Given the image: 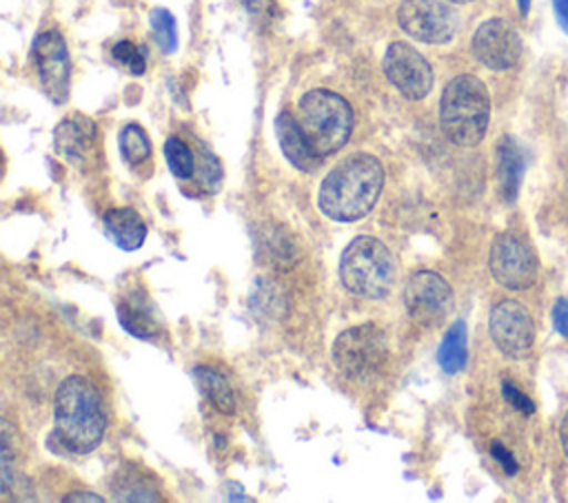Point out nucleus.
Instances as JSON below:
<instances>
[{
	"instance_id": "1",
	"label": "nucleus",
	"mask_w": 568,
	"mask_h": 503,
	"mask_svg": "<svg viewBox=\"0 0 568 503\" xmlns=\"http://www.w3.org/2000/svg\"><path fill=\"white\" fill-rule=\"evenodd\" d=\"M384 186V168L371 153L339 160L317 191L320 211L335 222H355L371 213Z\"/></svg>"
},
{
	"instance_id": "2",
	"label": "nucleus",
	"mask_w": 568,
	"mask_h": 503,
	"mask_svg": "<svg viewBox=\"0 0 568 503\" xmlns=\"http://www.w3.org/2000/svg\"><path fill=\"white\" fill-rule=\"evenodd\" d=\"M53 437L67 452H93L106 430L98 390L80 374L67 377L55 390Z\"/></svg>"
},
{
	"instance_id": "3",
	"label": "nucleus",
	"mask_w": 568,
	"mask_h": 503,
	"mask_svg": "<svg viewBox=\"0 0 568 503\" xmlns=\"http://www.w3.org/2000/svg\"><path fill=\"white\" fill-rule=\"evenodd\" d=\"M490 120V97L475 75L453 78L439 100V124L444 135L457 146H475L484 140Z\"/></svg>"
},
{
	"instance_id": "4",
	"label": "nucleus",
	"mask_w": 568,
	"mask_h": 503,
	"mask_svg": "<svg viewBox=\"0 0 568 503\" xmlns=\"http://www.w3.org/2000/svg\"><path fill=\"white\" fill-rule=\"evenodd\" d=\"M297 122L320 157L337 153L351 137L353 111L328 89H311L297 104Z\"/></svg>"
},
{
	"instance_id": "5",
	"label": "nucleus",
	"mask_w": 568,
	"mask_h": 503,
	"mask_svg": "<svg viewBox=\"0 0 568 503\" xmlns=\"http://www.w3.org/2000/svg\"><path fill=\"white\" fill-rule=\"evenodd\" d=\"M339 279L357 297L382 299L395 284L390 250L371 235L355 237L339 257Z\"/></svg>"
},
{
	"instance_id": "6",
	"label": "nucleus",
	"mask_w": 568,
	"mask_h": 503,
	"mask_svg": "<svg viewBox=\"0 0 568 503\" xmlns=\"http://www.w3.org/2000/svg\"><path fill=\"white\" fill-rule=\"evenodd\" d=\"M388 361V341L375 324H359L337 335L333 363L351 381H371Z\"/></svg>"
},
{
	"instance_id": "7",
	"label": "nucleus",
	"mask_w": 568,
	"mask_h": 503,
	"mask_svg": "<svg viewBox=\"0 0 568 503\" xmlns=\"http://www.w3.org/2000/svg\"><path fill=\"white\" fill-rule=\"evenodd\" d=\"M488 268L499 286L508 290H526L537 281L539 261L526 237L506 230L493 239Z\"/></svg>"
},
{
	"instance_id": "8",
	"label": "nucleus",
	"mask_w": 568,
	"mask_h": 503,
	"mask_svg": "<svg viewBox=\"0 0 568 503\" xmlns=\"http://www.w3.org/2000/svg\"><path fill=\"white\" fill-rule=\"evenodd\" d=\"M404 304L408 317L417 326L435 328L453 310V288L442 275L433 270H419L406 284Z\"/></svg>"
},
{
	"instance_id": "9",
	"label": "nucleus",
	"mask_w": 568,
	"mask_h": 503,
	"mask_svg": "<svg viewBox=\"0 0 568 503\" xmlns=\"http://www.w3.org/2000/svg\"><path fill=\"white\" fill-rule=\"evenodd\" d=\"M397 22L404 33L426 44L448 42L459 27L457 13L442 0H404L397 9Z\"/></svg>"
},
{
	"instance_id": "10",
	"label": "nucleus",
	"mask_w": 568,
	"mask_h": 503,
	"mask_svg": "<svg viewBox=\"0 0 568 503\" xmlns=\"http://www.w3.org/2000/svg\"><path fill=\"white\" fill-rule=\"evenodd\" d=\"M382 69L388 82L408 100H422L433 89V69L428 60L406 42L388 44Z\"/></svg>"
},
{
	"instance_id": "11",
	"label": "nucleus",
	"mask_w": 568,
	"mask_h": 503,
	"mask_svg": "<svg viewBox=\"0 0 568 503\" xmlns=\"http://www.w3.org/2000/svg\"><path fill=\"white\" fill-rule=\"evenodd\" d=\"M488 330L499 352L510 359H524L535 341V324L530 312L513 299H504L493 306Z\"/></svg>"
},
{
	"instance_id": "12",
	"label": "nucleus",
	"mask_w": 568,
	"mask_h": 503,
	"mask_svg": "<svg viewBox=\"0 0 568 503\" xmlns=\"http://www.w3.org/2000/svg\"><path fill=\"white\" fill-rule=\"evenodd\" d=\"M33 62L38 78L53 102H64L71 80V58L64 38L55 31H42L33 42Z\"/></svg>"
},
{
	"instance_id": "13",
	"label": "nucleus",
	"mask_w": 568,
	"mask_h": 503,
	"mask_svg": "<svg viewBox=\"0 0 568 503\" xmlns=\"http://www.w3.org/2000/svg\"><path fill=\"white\" fill-rule=\"evenodd\" d=\"M470 49L484 66L493 71H506L517 64L521 55V40L510 22L490 18L481 22L473 33Z\"/></svg>"
},
{
	"instance_id": "14",
	"label": "nucleus",
	"mask_w": 568,
	"mask_h": 503,
	"mask_svg": "<svg viewBox=\"0 0 568 503\" xmlns=\"http://www.w3.org/2000/svg\"><path fill=\"white\" fill-rule=\"evenodd\" d=\"M53 144L58 155H62L69 164L84 168L87 162L93 155V144H95V126L89 117L82 115H71L64 117L53 133Z\"/></svg>"
},
{
	"instance_id": "15",
	"label": "nucleus",
	"mask_w": 568,
	"mask_h": 503,
	"mask_svg": "<svg viewBox=\"0 0 568 503\" xmlns=\"http://www.w3.org/2000/svg\"><path fill=\"white\" fill-rule=\"evenodd\" d=\"M275 135H277L282 153L286 155V160L295 168L313 171L322 162V157L311 146L306 133L302 131L300 122L288 111L277 113V117H275Z\"/></svg>"
},
{
	"instance_id": "16",
	"label": "nucleus",
	"mask_w": 568,
	"mask_h": 503,
	"mask_svg": "<svg viewBox=\"0 0 568 503\" xmlns=\"http://www.w3.org/2000/svg\"><path fill=\"white\" fill-rule=\"evenodd\" d=\"M524 177V153L513 135H504L497 144V179L501 197L515 202Z\"/></svg>"
},
{
	"instance_id": "17",
	"label": "nucleus",
	"mask_w": 568,
	"mask_h": 503,
	"mask_svg": "<svg viewBox=\"0 0 568 503\" xmlns=\"http://www.w3.org/2000/svg\"><path fill=\"white\" fill-rule=\"evenodd\" d=\"M104 233L124 250H135L146 237L144 219L129 206H118L104 213Z\"/></svg>"
},
{
	"instance_id": "18",
	"label": "nucleus",
	"mask_w": 568,
	"mask_h": 503,
	"mask_svg": "<svg viewBox=\"0 0 568 503\" xmlns=\"http://www.w3.org/2000/svg\"><path fill=\"white\" fill-rule=\"evenodd\" d=\"M120 324L135 337H153L158 332V321L153 306L149 304L146 295L140 290L133 295H126L122 306H120Z\"/></svg>"
},
{
	"instance_id": "19",
	"label": "nucleus",
	"mask_w": 568,
	"mask_h": 503,
	"mask_svg": "<svg viewBox=\"0 0 568 503\" xmlns=\"http://www.w3.org/2000/svg\"><path fill=\"white\" fill-rule=\"evenodd\" d=\"M193 379H195L200 392L204 394V399L215 410H220L222 414H233L235 412V394H233V388H231V383L226 381L224 374H220L213 368L197 366L193 370Z\"/></svg>"
},
{
	"instance_id": "20",
	"label": "nucleus",
	"mask_w": 568,
	"mask_h": 503,
	"mask_svg": "<svg viewBox=\"0 0 568 503\" xmlns=\"http://www.w3.org/2000/svg\"><path fill=\"white\" fill-rule=\"evenodd\" d=\"M437 361L442 370L448 374H455L466 366V324L462 319L453 321L450 328L446 330L439 343Z\"/></svg>"
},
{
	"instance_id": "21",
	"label": "nucleus",
	"mask_w": 568,
	"mask_h": 503,
	"mask_svg": "<svg viewBox=\"0 0 568 503\" xmlns=\"http://www.w3.org/2000/svg\"><path fill=\"white\" fill-rule=\"evenodd\" d=\"M120 151L129 164H140L151 155V142L140 124H126L120 131Z\"/></svg>"
},
{
	"instance_id": "22",
	"label": "nucleus",
	"mask_w": 568,
	"mask_h": 503,
	"mask_svg": "<svg viewBox=\"0 0 568 503\" xmlns=\"http://www.w3.org/2000/svg\"><path fill=\"white\" fill-rule=\"evenodd\" d=\"M164 157L171 173L180 179H189L195 173V157L193 151L180 137H169L164 144Z\"/></svg>"
},
{
	"instance_id": "23",
	"label": "nucleus",
	"mask_w": 568,
	"mask_h": 503,
	"mask_svg": "<svg viewBox=\"0 0 568 503\" xmlns=\"http://www.w3.org/2000/svg\"><path fill=\"white\" fill-rule=\"evenodd\" d=\"M151 29L153 35L164 53H173L178 47V27L175 18L166 9H153L151 11Z\"/></svg>"
},
{
	"instance_id": "24",
	"label": "nucleus",
	"mask_w": 568,
	"mask_h": 503,
	"mask_svg": "<svg viewBox=\"0 0 568 503\" xmlns=\"http://www.w3.org/2000/svg\"><path fill=\"white\" fill-rule=\"evenodd\" d=\"M195 173H197V182L206 188V193H215L220 188L222 166L206 146H200V164H195Z\"/></svg>"
},
{
	"instance_id": "25",
	"label": "nucleus",
	"mask_w": 568,
	"mask_h": 503,
	"mask_svg": "<svg viewBox=\"0 0 568 503\" xmlns=\"http://www.w3.org/2000/svg\"><path fill=\"white\" fill-rule=\"evenodd\" d=\"M264 250L268 253L271 257V264L284 268V266H293L295 259H297V253H295V246L291 242H286V233L282 230H273L268 237H266V244H262Z\"/></svg>"
},
{
	"instance_id": "26",
	"label": "nucleus",
	"mask_w": 568,
	"mask_h": 503,
	"mask_svg": "<svg viewBox=\"0 0 568 503\" xmlns=\"http://www.w3.org/2000/svg\"><path fill=\"white\" fill-rule=\"evenodd\" d=\"M113 58L126 66L129 73L133 75H142L144 69H146V62H144V53L131 42V40H120L115 47H113Z\"/></svg>"
},
{
	"instance_id": "27",
	"label": "nucleus",
	"mask_w": 568,
	"mask_h": 503,
	"mask_svg": "<svg viewBox=\"0 0 568 503\" xmlns=\"http://www.w3.org/2000/svg\"><path fill=\"white\" fill-rule=\"evenodd\" d=\"M11 425L4 419L2 421V432H0V474H2V492H9L11 479H13V445H11Z\"/></svg>"
},
{
	"instance_id": "28",
	"label": "nucleus",
	"mask_w": 568,
	"mask_h": 503,
	"mask_svg": "<svg viewBox=\"0 0 568 503\" xmlns=\"http://www.w3.org/2000/svg\"><path fill=\"white\" fill-rule=\"evenodd\" d=\"M113 490H115V499L120 501H158V494H153L155 490L146 485L142 479L122 476V483L113 485Z\"/></svg>"
},
{
	"instance_id": "29",
	"label": "nucleus",
	"mask_w": 568,
	"mask_h": 503,
	"mask_svg": "<svg viewBox=\"0 0 568 503\" xmlns=\"http://www.w3.org/2000/svg\"><path fill=\"white\" fill-rule=\"evenodd\" d=\"M501 394H504V399H506L515 410H519V412H524V414H532V412H535V403H532L515 383L504 381V383H501Z\"/></svg>"
},
{
	"instance_id": "30",
	"label": "nucleus",
	"mask_w": 568,
	"mask_h": 503,
	"mask_svg": "<svg viewBox=\"0 0 568 503\" xmlns=\"http://www.w3.org/2000/svg\"><path fill=\"white\" fill-rule=\"evenodd\" d=\"M552 324L555 330L568 339V297H559L552 306Z\"/></svg>"
},
{
	"instance_id": "31",
	"label": "nucleus",
	"mask_w": 568,
	"mask_h": 503,
	"mask_svg": "<svg viewBox=\"0 0 568 503\" xmlns=\"http://www.w3.org/2000/svg\"><path fill=\"white\" fill-rule=\"evenodd\" d=\"M490 452H493V456L501 463V468L506 470V474H515V472H517V463H515L513 454H510L501 443H493V445H490Z\"/></svg>"
},
{
	"instance_id": "32",
	"label": "nucleus",
	"mask_w": 568,
	"mask_h": 503,
	"mask_svg": "<svg viewBox=\"0 0 568 503\" xmlns=\"http://www.w3.org/2000/svg\"><path fill=\"white\" fill-rule=\"evenodd\" d=\"M102 503L104 499L98 496L95 492H87V490H80V492H73V494H67L64 496V503Z\"/></svg>"
},
{
	"instance_id": "33",
	"label": "nucleus",
	"mask_w": 568,
	"mask_h": 503,
	"mask_svg": "<svg viewBox=\"0 0 568 503\" xmlns=\"http://www.w3.org/2000/svg\"><path fill=\"white\" fill-rule=\"evenodd\" d=\"M552 7H555V16H557L559 27L568 33V0H552Z\"/></svg>"
},
{
	"instance_id": "34",
	"label": "nucleus",
	"mask_w": 568,
	"mask_h": 503,
	"mask_svg": "<svg viewBox=\"0 0 568 503\" xmlns=\"http://www.w3.org/2000/svg\"><path fill=\"white\" fill-rule=\"evenodd\" d=\"M559 439H561V445H564V452L568 456V412L564 414L561 419V425H559Z\"/></svg>"
},
{
	"instance_id": "35",
	"label": "nucleus",
	"mask_w": 568,
	"mask_h": 503,
	"mask_svg": "<svg viewBox=\"0 0 568 503\" xmlns=\"http://www.w3.org/2000/svg\"><path fill=\"white\" fill-rule=\"evenodd\" d=\"M246 7H248L251 11H257V4H255L253 0H246ZM266 7H271V2H268V0H260V11H262V13H266Z\"/></svg>"
},
{
	"instance_id": "36",
	"label": "nucleus",
	"mask_w": 568,
	"mask_h": 503,
	"mask_svg": "<svg viewBox=\"0 0 568 503\" xmlns=\"http://www.w3.org/2000/svg\"><path fill=\"white\" fill-rule=\"evenodd\" d=\"M517 7H519V13L526 16L528 9H530V0H517Z\"/></svg>"
},
{
	"instance_id": "37",
	"label": "nucleus",
	"mask_w": 568,
	"mask_h": 503,
	"mask_svg": "<svg viewBox=\"0 0 568 503\" xmlns=\"http://www.w3.org/2000/svg\"><path fill=\"white\" fill-rule=\"evenodd\" d=\"M450 2H459L462 4V2H473V0H450Z\"/></svg>"
}]
</instances>
